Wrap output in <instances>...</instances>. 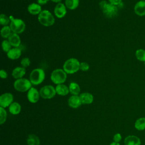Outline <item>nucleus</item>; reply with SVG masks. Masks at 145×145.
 Masks as SVG:
<instances>
[{
    "instance_id": "9",
    "label": "nucleus",
    "mask_w": 145,
    "mask_h": 145,
    "mask_svg": "<svg viewBox=\"0 0 145 145\" xmlns=\"http://www.w3.org/2000/svg\"><path fill=\"white\" fill-rule=\"evenodd\" d=\"M13 100L14 96L12 93L6 92L2 94L0 96V107H8L13 103Z\"/></svg>"
},
{
    "instance_id": "34",
    "label": "nucleus",
    "mask_w": 145,
    "mask_h": 145,
    "mask_svg": "<svg viewBox=\"0 0 145 145\" xmlns=\"http://www.w3.org/2000/svg\"><path fill=\"white\" fill-rule=\"evenodd\" d=\"M0 76L2 79H6L8 76V74L5 70L2 69L0 71Z\"/></svg>"
},
{
    "instance_id": "10",
    "label": "nucleus",
    "mask_w": 145,
    "mask_h": 145,
    "mask_svg": "<svg viewBox=\"0 0 145 145\" xmlns=\"http://www.w3.org/2000/svg\"><path fill=\"white\" fill-rule=\"evenodd\" d=\"M28 100L31 103H37L40 97V92L35 87H31L27 92V95Z\"/></svg>"
},
{
    "instance_id": "22",
    "label": "nucleus",
    "mask_w": 145,
    "mask_h": 145,
    "mask_svg": "<svg viewBox=\"0 0 145 145\" xmlns=\"http://www.w3.org/2000/svg\"><path fill=\"white\" fill-rule=\"evenodd\" d=\"M8 110L11 114L13 115H17L20 113L21 111V106L17 102H13L9 106Z\"/></svg>"
},
{
    "instance_id": "25",
    "label": "nucleus",
    "mask_w": 145,
    "mask_h": 145,
    "mask_svg": "<svg viewBox=\"0 0 145 145\" xmlns=\"http://www.w3.org/2000/svg\"><path fill=\"white\" fill-rule=\"evenodd\" d=\"M65 5L67 8L73 10L78 7L79 0H65Z\"/></svg>"
},
{
    "instance_id": "23",
    "label": "nucleus",
    "mask_w": 145,
    "mask_h": 145,
    "mask_svg": "<svg viewBox=\"0 0 145 145\" xmlns=\"http://www.w3.org/2000/svg\"><path fill=\"white\" fill-rule=\"evenodd\" d=\"M28 145H40V140L39 138L35 134H29L27 139Z\"/></svg>"
},
{
    "instance_id": "32",
    "label": "nucleus",
    "mask_w": 145,
    "mask_h": 145,
    "mask_svg": "<svg viewBox=\"0 0 145 145\" xmlns=\"http://www.w3.org/2000/svg\"><path fill=\"white\" fill-rule=\"evenodd\" d=\"M89 69V65L86 62L80 63V70L83 71H87Z\"/></svg>"
},
{
    "instance_id": "6",
    "label": "nucleus",
    "mask_w": 145,
    "mask_h": 145,
    "mask_svg": "<svg viewBox=\"0 0 145 145\" xmlns=\"http://www.w3.org/2000/svg\"><path fill=\"white\" fill-rule=\"evenodd\" d=\"M32 83L29 80L26 78H20L16 79L14 83V88L19 92H24L28 91V90L32 87Z\"/></svg>"
},
{
    "instance_id": "18",
    "label": "nucleus",
    "mask_w": 145,
    "mask_h": 145,
    "mask_svg": "<svg viewBox=\"0 0 145 145\" xmlns=\"http://www.w3.org/2000/svg\"><path fill=\"white\" fill-rule=\"evenodd\" d=\"M22 54L21 50L18 48H13L7 53V57L12 60L18 59Z\"/></svg>"
},
{
    "instance_id": "20",
    "label": "nucleus",
    "mask_w": 145,
    "mask_h": 145,
    "mask_svg": "<svg viewBox=\"0 0 145 145\" xmlns=\"http://www.w3.org/2000/svg\"><path fill=\"white\" fill-rule=\"evenodd\" d=\"M55 88L56 93L60 96H66L70 92L69 87L63 84L57 85Z\"/></svg>"
},
{
    "instance_id": "3",
    "label": "nucleus",
    "mask_w": 145,
    "mask_h": 145,
    "mask_svg": "<svg viewBox=\"0 0 145 145\" xmlns=\"http://www.w3.org/2000/svg\"><path fill=\"white\" fill-rule=\"evenodd\" d=\"M39 23L45 27H50L55 23V19L52 14L47 10H42L38 15Z\"/></svg>"
},
{
    "instance_id": "37",
    "label": "nucleus",
    "mask_w": 145,
    "mask_h": 145,
    "mask_svg": "<svg viewBox=\"0 0 145 145\" xmlns=\"http://www.w3.org/2000/svg\"><path fill=\"white\" fill-rule=\"evenodd\" d=\"M109 145H120V144L119 143H116L114 142H113L112 143H111Z\"/></svg>"
},
{
    "instance_id": "38",
    "label": "nucleus",
    "mask_w": 145,
    "mask_h": 145,
    "mask_svg": "<svg viewBox=\"0 0 145 145\" xmlns=\"http://www.w3.org/2000/svg\"><path fill=\"white\" fill-rule=\"evenodd\" d=\"M52 2H56V3H59L62 0H51Z\"/></svg>"
},
{
    "instance_id": "26",
    "label": "nucleus",
    "mask_w": 145,
    "mask_h": 145,
    "mask_svg": "<svg viewBox=\"0 0 145 145\" xmlns=\"http://www.w3.org/2000/svg\"><path fill=\"white\" fill-rule=\"evenodd\" d=\"M12 33L10 25L3 26L1 29V35L4 39H8Z\"/></svg>"
},
{
    "instance_id": "19",
    "label": "nucleus",
    "mask_w": 145,
    "mask_h": 145,
    "mask_svg": "<svg viewBox=\"0 0 145 145\" xmlns=\"http://www.w3.org/2000/svg\"><path fill=\"white\" fill-rule=\"evenodd\" d=\"M25 72V68L23 67H16L12 70L11 75L14 78L18 79L22 78L24 76Z\"/></svg>"
},
{
    "instance_id": "24",
    "label": "nucleus",
    "mask_w": 145,
    "mask_h": 145,
    "mask_svg": "<svg viewBox=\"0 0 145 145\" xmlns=\"http://www.w3.org/2000/svg\"><path fill=\"white\" fill-rule=\"evenodd\" d=\"M134 127L139 131L145 130V117H140L138 118L134 123Z\"/></svg>"
},
{
    "instance_id": "8",
    "label": "nucleus",
    "mask_w": 145,
    "mask_h": 145,
    "mask_svg": "<svg viewBox=\"0 0 145 145\" xmlns=\"http://www.w3.org/2000/svg\"><path fill=\"white\" fill-rule=\"evenodd\" d=\"M40 97L44 99H50L56 95V88L52 85H46L41 88L39 91Z\"/></svg>"
},
{
    "instance_id": "17",
    "label": "nucleus",
    "mask_w": 145,
    "mask_h": 145,
    "mask_svg": "<svg viewBox=\"0 0 145 145\" xmlns=\"http://www.w3.org/2000/svg\"><path fill=\"white\" fill-rule=\"evenodd\" d=\"M82 104H90L93 101V95L89 92H83L79 95Z\"/></svg>"
},
{
    "instance_id": "40",
    "label": "nucleus",
    "mask_w": 145,
    "mask_h": 145,
    "mask_svg": "<svg viewBox=\"0 0 145 145\" xmlns=\"http://www.w3.org/2000/svg\"><path fill=\"white\" fill-rule=\"evenodd\" d=\"M141 1H145V0H141Z\"/></svg>"
},
{
    "instance_id": "11",
    "label": "nucleus",
    "mask_w": 145,
    "mask_h": 145,
    "mask_svg": "<svg viewBox=\"0 0 145 145\" xmlns=\"http://www.w3.org/2000/svg\"><path fill=\"white\" fill-rule=\"evenodd\" d=\"M54 12L55 16L57 18L59 19L63 18L67 13L66 7L65 5L61 2L58 3L54 7Z\"/></svg>"
},
{
    "instance_id": "5",
    "label": "nucleus",
    "mask_w": 145,
    "mask_h": 145,
    "mask_svg": "<svg viewBox=\"0 0 145 145\" xmlns=\"http://www.w3.org/2000/svg\"><path fill=\"white\" fill-rule=\"evenodd\" d=\"M67 73L62 69L54 70L50 75V79L52 82L57 85L63 84L66 80Z\"/></svg>"
},
{
    "instance_id": "28",
    "label": "nucleus",
    "mask_w": 145,
    "mask_h": 145,
    "mask_svg": "<svg viewBox=\"0 0 145 145\" xmlns=\"http://www.w3.org/2000/svg\"><path fill=\"white\" fill-rule=\"evenodd\" d=\"M11 19L10 17H8L6 15L4 14H2L0 15V24L3 26L8 25L9 23H10Z\"/></svg>"
},
{
    "instance_id": "13",
    "label": "nucleus",
    "mask_w": 145,
    "mask_h": 145,
    "mask_svg": "<svg viewBox=\"0 0 145 145\" xmlns=\"http://www.w3.org/2000/svg\"><path fill=\"white\" fill-rule=\"evenodd\" d=\"M81 104H82L79 95H72L68 99V105L72 108H78Z\"/></svg>"
},
{
    "instance_id": "7",
    "label": "nucleus",
    "mask_w": 145,
    "mask_h": 145,
    "mask_svg": "<svg viewBox=\"0 0 145 145\" xmlns=\"http://www.w3.org/2000/svg\"><path fill=\"white\" fill-rule=\"evenodd\" d=\"M9 25L12 32L16 34L23 32L25 29V24L21 19L12 18Z\"/></svg>"
},
{
    "instance_id": "31",
    "label": "nucleus",
    "mask_w": 145,
    "mask_h": 145,
    "mask_svg": "<svg viewBox=\"0 0 145 145\" xmlns=\"http://www.w3.org/2000/svg\"><path fill=\"white\" fill-rule=\"evenodd\" d=\"M20 64H21L22 67L25 69L26 67H28V66H29V65L31 64V61L29 58L24 57L21 60Z\"/></svg>"
},
{
    "instance_id": "14",
    "label": "nucleus",
    "mask_w": 145,
    "mask_h": 145,
    "mask_svg": "<svg viewBox=\"0 0 145 145\" xmlns=\"http://www.w3.org/2000/svg\"><path fill=\"white\" fill-rule=\"evenodd\" d=\"M125 145H140L141 140L136 135H130L127 136L124 139Z\"/></svg>"
},
{
    "instance_id": "4",
    "label": "nucleus",
    "mask_w": 145,
    "mask_h": 145,
    "mask_svg": "<svg viewBox=\"0 0 145 145\" xmlns=\"http://www.w3.org/2000/svg\"><path fill=\"white\" fill-rule=\"evenodd\" d=\"M45 74L43 69L36 68L33 69L29 74V80L32 85L37 86L41 84L45 79Z\"/></svg>"
},
{
    "instance_id": "29",
    "label": "nucleus",
    "mask_w": 145,
    "mask_h": 145,
    "mask_svg": "<svg viewBox=\"0 0 145 145\" xmlns=\"http://www.w3.org/2000/svg\"><path fill=\"white\" fill-rule=\"evenodd\" d=\"M7 119V112L4 108L0 107V124H3Z\"/></svg>"
},
{
    "instance_id": "1",
    "label": "nucleus",
    "mask_w": 145,
    "mask_h": 145,
    "mask_svg": "<svg viewBox=\"0 0 145 145\" xmlns=\"http://www.w3.org/2000/svg\"><path fill=\"white\" fill-rule=\"evenodd\" d=\"M100 7L102 10L104 15L108 18L116 17L118 14V9L117 6L113 5L106 1H102L99 3Z\"/></svg>"
},
{
    "instance_id": "33",
    "label": "nucleus",
    "mask_w": 145,
    "mask_h": 145,
    "mask_svg": "<svg viewBox=\"0 0 145 145\" xmlns=\"http://www.w3.org/2000/svg\"><path fill=\"white\" fill-rule=\"evenodd\" d=\"M122 139L121 134L120 133H116L113 136V140L114 142L120 143Z\"/></svg>"
},
{
    "instance_id": "30",
    "label": "nucleus",
    "mask_w": 145,
    "mask_h": 145,
    "mask_svg": "<svg viewBox=\"0 0 145 145\" xmlns=\"http://www.w3.org/2000/svg\"><path fill=\"white\" fill-rule=\"evenodd\" d=\"M11 47L12 46L8 40H4L2 42V48L3 52L7 53L12 49Z\"/></svg>"
},
{
    "instance_id": "36",
    "label": "nucleus",
    "mask_w": 145,
    "mask_h": 145,
    "mask_svg": "<svg viewBox=\"0 0 145 145\" xmlns=\"http://www.w3.org/2000/svg\"><path fill=\"white\" fill-rule=\"evenodd\" d=\"M49 0H37V3L40 5H45L46 3H48V2Z\"/></svg>"
},
{
    "instance_id": "39",
    "label": "nucleus",
    "mask_w": 145,
    "mask_h": 145,
    "mask_svg": "<svg viewBox=\"0 0 145 145\" xmlns=\"http://www.w3.org/2000/svg\"><path fill=\"white\" fill-rule=\"evenodd\" d=\"M144 66H145V62H144Z\"/></svg>"
},
{
    "instance_id": "2",
    "label": "nucleus",
    "mask_w": 145,
    "mask_h": 145,
    "mask_svg": "<svg viewBox=\"0 0 145 145\" xmlns=\"http://www.w3.org/2000/svg\"><path fill=\"white\" fill-rule=\"evenodd\" d=\"M80 63L76 58H69L64 62L63 69L67 74H74L80 70Z\"/></svg>"
},
{
    "instance_id": "16",
    "label": "nucleus",
    "mask_w": 145,
    "mask_h": 145,
    "mask_svg": "<svg viewBox=\"0 0 145 145\" xmlns=\"http://www.w3.org/2000/svg\"><path fill=\"white\" fill-rule=\"evenodd\" d=\"M12 46L14 48H18L21 43V40L18 34L12 33L7 39Z\"/></svg>"
},
{
    "instance_id": "12",
    "label": "nucleus",
    "mask_w": 145,
    "mask_h": 145,
    "mask_svg": "<svg viewBox=\"0 0 145 145\" xmlns=\"http://www.w3.org/2000/svg\"><path fill=\"white\" fill-rule=\"evenodd\" d=\"M134 11L139 16H145V1L140 0L137 2L134 6Z\"/></svg>"
},
{
    "instance_id": "15",
    "label": "nucleus",
    "mask_w": 145,
    "mask_h": 145,
    "mask_svg": "<svg viewBox=\"0 0 145 145\" xmlns=\"http://www.w3.org/2000/svg\"><path fill=\"white\" fill-rule=\"evenodd\" d=\"M27 10L29 14L33 15H39L42 11L41 5L36 3H32L29 4L27 7Z\"/></svg>"
},
{
    "instance_id": "21",
    "label": "nucleus",
    "mask_w": 145,
    "mask_h": 145,
    "mask_svg": "<svg viewBox=\"0 0 145 145\" xmlns=\"http://www.w3.org/2000/svg\"><path fill=\"white\" fill-rule=\"evenodd\" d=\"M69 92L72 95H79L80 88L79 85L76 82H71L69 86Z\"/></svg>"
},
{
    "instance_id": "35",
    "label": "nucleus",
    "mask_w": 145,
    "mask_h": 145,
    "mask_svg": "<svg viewBox=\"0 0 145 145\" xmlns=\"http://www.w3.org/2000/svg\"><path fill=\"white\" fill-rule=\"evenodd\" d=\"M109 2L113 5L118 6L122 2V0H109Z\"/></svg>"
},
{
    "instance_id": "27",
    "label": "nucleus",
    "mask_w": 145,
    "mask_h": 145,
    "mask_svg": "<svg viewBox=\"0 0 145 145\" xmlns=\"http://www.w3.org/2000/svg\"><path fill=\"white\" fill-rule=\"evenodd\" d=\"M136 58L141 62H145V50L143 49H137L135 53Z\"/></svg>"
}]
</instances>
